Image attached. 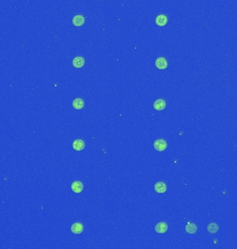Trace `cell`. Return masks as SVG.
<instances>
[{"instance_id":"obj_3","label":"cell","mask_w":237,"mask_h":249,"mask_svg":"<svg viewBox=\"0 0 237 249\" xmlns=\"http://www.w3.org/2000/svg\"><path fill=\"white\" fill-rule=\"evenodd\" d=\"M155 230L156 232L159 233V234H163L168 230V225L165 222H159L155 226Z\"/></svg>"},{"instance_id":"obj_5","label":"cell","mask_w":237,"mask_h":249,"mask_svg":"<svg viewBox=\"0 0 237 249\" xmlns=\"http://www.w3.org/2000/svg\"><path fill=\"white\" fill-rule=\"evenodd\" d=\"M153 107L157 111H162L166 107V102L163 99H158L153 104Z\"/></svg>"},{"instance_id":"obj_6","label":"cell","mask_w":237,"mask_h":249,"mask_svg":"<svg viewBox=\"0 0 237 249\" xmlns=\"http://www.w3.org/2000/svg\"><path fill=\"white\" fill-rule=\"evenodd\" d=\"M85 146H86L85 142L81 139L76 140V141H74L73 144H72V147L76 151L82 150L85 148Z\"/></svg>"},{"instance_id":"obj_11","label":"cell","mask_w":237,"mask_h":249,"mask_svg":"<svg viewBox=\"0 0 237 249\" xmlns=\"http://www.w3.org/2000/svg\"><path fill=\"white\" fill-rule=\"evenodd\" d=\"M168 19L166 15H159L155 19V23L159 26H164L166 24Z\"/></svg>"},{"instance_id":"obj_2","label":"cell","mask_w":237,"mask_h":249,"mask_svg":"<svg viewBox=\"0 0 237 249\" xmlns=\"http://www.w3.org/2000/svg\"><path fill=\"white\" fill-rule=\"evenodd\" d=\"M71 188L74 192L81 193L82 191V190H83V184H82L81 181H74L71 185Z\"/></svg>"},{"instance_id":"obj_13","label":"cell","mask_w":237,"mask_h":249,"mask_svg":"<svg viewBox=\"0 0 237 249\" xmlns=\"http://www.w3.org/2000/svg\"><path fill=\"white\" fill-rule=\"evenodd\" d=\"M84 101L83 100L78 98H76L73 100L72 102V105L74 108H75L76 110H81V109L83 108L84 107Z\"/></svg>"},{"instance_id":"obj_4","label":"cell","mask_w":237,"mask_h":249,"mask_svg":"<svg viewBox=\"0 0 237 249\" xmlns=\"http://www.w3.org/2000/svg\"><path fill=\"white\" fill-rule=\"evenodd\" d=\"M155 66L159 69H165L168 66V62L164 58H159L155 61Z\"/></svg>"},{"instance_id":"obj_12","label":"cell","mask_w":237,"mask_h":249,"mask_svg":"<svg viewBox=\"0 0 237 249\" xmlns=\"http://www.w3.org/2000/svg\"><path fill=\"white\" fill-rule=\"evenodd\" d=\"M72 64L74 67L81 68L85 65V60L82 57H76L72 61Z\"/></svg>"},{"instance_id":"obj_7","label":"cell","mask_w":237,"mask_h":249,"mask_svg":"<svg viewBox=\"0 0 237 249\" xmlns=\"http://www.w3.org/2000/svg\"><path fill=\"white\" fill-rule=\"evenodd\" d=\"M71 230L74 234H81L83 231V226L81 223H74L71 227Z\"/></svg>"},{"instance_id":"obj_10","label":"cell","mask_w":237,"mask_h":249,"mask_svg":"<svg viewBox=\"0 0 237 249\" xmlns=\"http://www.w3.org/2000/svg\"><path fill=\"white\" fill-rule=\"evenodd\" d=\"M155 190L158 193H164L166 191V185L164 182H158L155 185Z\"/></svg>"},{"instance_id":"obj_14","label":"cell","mask_w":237,"mask_h":249,"mask_svg":"<svg viewBox=\"0 0 237 249\" xmlns=\"http://www.w3.org/2000/svg\"><path fill=\"white\" fill-rule=\"evenodd\" d=\"M218 230H219V226L216 223H210L207 226V230L211 234H215L218 231Z\"/></svg>"},{"instance_id":"obj_9","label":"cell","mask_w":237,"mask_h":249,"mask_svg":"<svg viewBox=\"0 0 237 249\" xmlns=\"http://www.w3.org/2000/svg\"><path fill=\"white\" fill-rule=\"evenodd\" d=\"M197 230H198V227L196 225L193 223H189L185 226V231L189 234L193 235L196 233Z\"/></svg>"},{"instance_id":"obj_8","label":"cell","mask_w":237,"mask_h":249,"mask_svg":"<svg viewBox=\"0 0 237 249\" xmlns=\"http://www.w3.org/2000/svg\"><path fill=\"white\" fill-rule=\"evenodd\" d=\"M72 23L74 26H81L85 23V17L81 15H78L74 16L72 20Z\"/></svg>"},{"instance_id":"obj_1","label":"cell","mask_w":237,"mask_h":249,"mask_svg":"<svg viewBox=\"0 0 237 249\" xmlns=\"http://www.w3.org/2000/svg\"><path fill=\"white\" fill-rule=\"evenodd\" d=\"M153 146L158 152H163L167 147L166 142L164 139H158L154 142Z\"/></svg>"}]
</instances>
